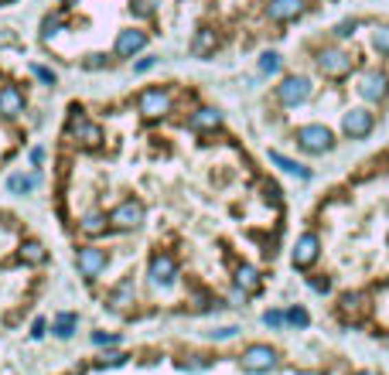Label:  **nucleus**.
Instances as JSON below:
<instances>
[{"label":"nucleus","instance_id":"f257e3e1","mask_svg":"<svg viewBox=\"0 0 389 375\" xmlns=\"http://www.w3.org/2000/svg\"><path fill=\"white\" fill-rule=\"evenodd\" d=\"M297 144L304 150H311V154H328L335 147V133L328 126H321V123H311V126H300L297 130Z\"/></svg>","mask_w":389,"mask_h":375},{"label":"nucleus","instance_id":"f03ea898","mask_svg":"<svg viewBox=\"0 0 389 375\" xmlns=\"http://www.w3.org/2000/svg\"><path fill=\"white\" fill-rule=\"evenodd\" d=\"M137 109H140V116L144 120H161L164 113H171V93L168 89H144V93L137 95Z\"/></svg>","mask_w":389,"mask_h":375},{"label":"nucleus","instance_id":"7ed1b4c3","mask_svg":"<svg viewBox=\"0 0 389 375\" xmlns=\"http://www.w3.org/2000/svg\"><path fill=\"white\" fill-rule=\"evenodd\" d=\"M140 222H144V205H140L137 198H126V201H120V205L109 212V225H113V229H120V232L137 229Z\"/></svg>","mask_w":389,"mask_h":375},{"label":"nucleus","instance_id":"20e7f679","mask_svg":"<svg viewBox=\"0 0 389 375\" xmlns=\"http://www.w3.org/2000/svg\"><path fill=\"white\" fill-rule=\"evenodd\" d=\"M239 365H243L246 372H256V375L270 372V369H277V352H274L270 345H253V348L243 352Z\"/></svg>","mask_w":389,"mask_h":375},{"label":"nucleus","instance_id":"39448f33","mask_svg":"<svg viewBox=\"0 0 389 375\" xmlns=\"http://www.w3.org/2000/svg\"><path fill=\"white\" fill-rule=\"evenodd\" d=\"M318 69L328 79H345L352 72V58L345 52H338V48H324V52H318Z\"/></svg>","mask_w":389,"mask_h":375},{"label":"nucleus","instance_id":"423d86ee","mask_svg":"<svg viewBox=\"0 0 389 375\" xmlns=\"http://www.w3.org/2000/svg\"><path fill=\"white\" fill-rule=\"evenodd\" d=\"M311 79H304V76H287L280 86H277V95H280V102L284 106H300V102H307L311 99Z\"/></svg>","mask_w":389,"mask_h":375},{"label":"nucleus","instance_id":"0eeeda50","mask_svg":"<svg viewBox=\"0 0 389 375\" xmlns=\"http://www.w3.org/2000/svg\"><path fill=\"white\" fill-rule=\"evenodd\" d=\"M147 277L154 286H171L175 277H178V263H175V256L171 253H157V256H151V270H147Z\"/></svg>","mask_w":389,"mask_h":375},{"label":"nucleus","instance_id":"6e6552de","mask_svg":"<svg viewBox=\"0 0 389 375\" xmlns=\"http://www.w3.org/2000/svg\"><path fill=\"white\" fill-rule=\"evenodd\" d=\"M76 266H79V273H82L86 280H96L99 273L106 270V249H96V246H86V249H79V256H76Z\"/></svg>","mask_w":389,"mask_h":375},{"label":"nucleus","instance_id":"1a4fd4ad","mask_svg":"<svg viewBox=\"0 0 389 375\" xmlns=\"http://www.w3.org/2000/svg\"><path fill=\"white\" fill-rule=\"evenodd\" d=\"M72 137H76V144H82L86 150H96L99 144H102V130H99L96 123H89L86 116H72Z\"/></svg>","mask_w":389,"mask_h":375},{"label":"nucleus","instance_id":"9d476101","mask_svg":"<svg viewBox=\"0 0 389 375\" xmlns=\"http://www.w3.org/2000/svg\"><path fill=\"white\" fill-rule=\"evenodd\" d=\"M359 93L366 102H383L389 93V79L386 72H366L362 76V82H359Z\"/></svg>","mask_w":389,"mask_h":375},{"label":"nucleus","instance_id":"9b49d317","mask_svg":"<svg viewBox=\"0 0 389 375\" xmlns=\"http://www.w3.org/2000/svg\"><path fill=\"white\" fill-rule=\"evenodd\" d=\"M304 10H307V3H304V0H270V3H267V17H270V21H277V24L297 21Z\"/></svg>","mask_w":389,"mask_h":375},{"label":"nucleus","instance_id":"f8f14e48","mask_svg":"<svg viewBox=\"0 0 389 375\" xmlns=\"http://www.w3.org/2000/svg\"><path fill=\"white\" fill-rule=\"evenodd\" d=\"M144 45H147V34L137 31V27H130V31H120V34H116L113 52H116L120 58H133L137 52H144Z\"/></svg>","mask_w":389,"mask_h":375},{"label":"nucleus","instance_id":"ddd939ff","mask_svg":"<svg viewBox=\"0 0 389 375\" xmlns=\"http://www.w3.org/2000/svg\"><path fill=\"white\" fill-rule=\"evenodd\" d=\"M318 249H321L318 236H314V232H304V236L297 239V246H293V266H297V270H307V266L318 260Z\"/></svg>","mask_w":389,"mask_h":375},{"label":"nucleus","instance_id":"4468645a","mask_svg":"<svg viewBox=\"0 0 389 375\" xmlns=\"http://www.w3.org/2000/svg\"><path fill=\"white\" fill-rule=\"evenodd\" d=\"M342 130H345V137H366L369 130H373V113H366V109H348L345 116H342Z\"/></svg>","mask_w":389,"mask_h":375},{"label":"nucleus","instance_id":"2eb2a0df","mask_svg":"<svg viewBox=\"0 0 389 375\" xmlns=\"http://www.w3.org/2000/svg\"><path fill=\"white\" fill-rule=\"evenodd\" d=\"M24 113V93L17 86H3L0 89V116H17Z\"/></svg>","mask_w":389,"mask_h":375},{"label":"nucleus","instance_id":"dca6fc26","mask_svg":"<svg viewBox=\"0 0 389 375\" xmlns=\"http://www.w3.org/2000/svg\"><path fill=\"white\" fill-rule=\"evenodd\" d=\"M219 126H222V113L212 109V106H201L192 116V130H198V133H208V130H219Z\"/></svg>","mask_w":389,"mask_h":375},{"label":"nucleus","instance_id":"f3484780","mask_svg":"<svg viewBox=\"0 0 389 375\" xmlns=\"http://www.w3.org/2000/svg\"><path fill=\"white\" fill-rule=\"evenodd\" d=\"M270 161H274L280 171H287V174H293V178H300V181H307V178H311V171H307L304 164H297V161L284 157V154H277V150H270Z\"/></svg>","mask_w":389,"mask_h":375},{"label":"nucleus","instance_id":"a211bd4d","mask_svg":"<svg viewBox=\"0 0 389 375\" xmlns=\"http://www.w3.org/2000/svg\"><path fill=\"white\" fill-rule=\"evenodd\" d=\"M215 45H219L215 31L201 27V31L194 34V41H192V55H212V52H215Z\"/></svg>","mask_w":389,"mask_h":375},{"label":"nucleus","instance_id":"6ab92c4d","mask_svg":"<svg viewBox=\"0 0 389 375\" xmlns=\"http://www.w3.org/2000/svg\"><path fill=\"white\" fill-rule=\"evenodd\" d=\"M236 286H239L243 293H256V290H260V273H256L253 266H239V270H236Z\"/></svg>","mask_w":389,"mask_h":375},{"label":"nucleus","instance_id":"aec40b11","mask_svg":"<svg viewBox=\"0 0 389 375\" xmlns=\"http://www.w3.org/2000/svg\"><path fill=\"white\" fill-rule=\"evenodd\" d=\"M21 263L41 266V263H45V246H41V242H24V246H21Z\"/></svg>","mask_w":389,"mask_h":375},{"label":"nucleus","instance_id":"412c9836","mask_svg":"<svg viewBox=\"0 0 389 375\" xmlns=\"http://www.w3.org/2000/svg\"><path fill=\"white\" fill-rule=\"evenodd\" d=\"M34 185H38V174H14V178L7 181V188H10L14 194H24V191H31Z\"/></svg>","mask_w":389,"mask_h":375},{"label":"nucleus","instance_id":"4be33fe9","mask_svg":"<svg viewBox=\"0 0 389 375\" xmlns=\"http://www.w3.org/2000/svg\"><path fill=\"white\" fill-rule=\"evenodd\" d=\"M106 229V215H99V212H89L86 218H82V232L86 236H99Z\"/></svg>","mask_w":389,"mask_h":375},{"label":"nucleus","instance_id":"5701e85b","mask_svg":"<svg viewBox=\"0 0 389 375\" xmlns=\"http://www.w3.org/2000/svg\"><path fill=\"white\" fill-rule=\"evenodd\" d=\"M52 331H55V338H72V331H76V314H62Z\"/></svg>","mask_w":389,"mask_h":375},{"label":"nucleus","instance_id":"b1692460","mask_svg":"<svg viewBox=\"0 0 389 375\" xmlns=\"http://www.w3.org/2000/svg\"><path fill=\"white\" fill-rule=\"evenodd\" d=\"M154 10H157V0H130L133 17H154Z\"/></svg>","mask_w":389,"mask_h":375},{"label":"nucleus","instance_id":"393cba45","mask_svg":"<svg viewBox=\"0 0 389 375\" xmlns=\"http://www.w3.org/2000/svg\"><path fill=\"white\" fill-rule=\"evenodd\" d=\"M130 293H133V280H123L116 290H113V300H109V304L120 310V307H126V297H130Z\"/></svg>","mask_w":389,"mask_h":375},{"label":"nucleus","instance_id":"a878e982","mask_svg":"<svg viewBox=\"0 0 389 375\" xmlns=\"http://www.w3.org/2000/svg\"><path fill=\"white\" fill-rule=\"evenodd\" d=\"M373 48L383 52V55H389V24H383V27L373 31Z\"/></svg>","mask_w":389,"mask_h":375},{"label":"nucleus","instance_id":"bb28decb","mask_svg":"<svg viewBox=\"0 0 389 375\" xmlns=\"http://www.w3.org/2000/svg\"><path fill=\"white\" fill-rule=\"evenodd\" d=\"M277 69H280V55H277V52H263V55H260V72L274 76Z\"/></svg>","mask_w":389,"mask_h":375},{"label":"nucleus","instance_id":"cd10ccee","mask_svg":"<svg viewBox=\"0 0 389 375\" xmlns=\"http://www.w3.org/2000/svg\"><path fill=\"white\" fill-rule=\"evenodd\" d=\"M287 321L297 324V328H307V310H304V307H291V310H287Z\"/></svg>","mask_w":389,"mask_h":375},{"label":"nucleus","instance_id":"c85d7f7f","mask_svg":"<svg viewBox=\"0 0 389 375\" xmlns=\"http://www.w3.org/2000/svg\"><path fill=\"white\" fill-rule=\"evenodd\" d=\"M263 321H267L270 328H280V324L287 321V314H280V310H267V314H263Z\"/></svg>","mask_w":389,"mask_h":375},{"label":"nucleus","instance_id":"c756f323","mask_svg":"<svg viewBox=\"0 0 389 375\" xmlns=\"http://www.w3.org/2000/svg\"><path fill=\"white\" fill-rule=\"evenodd\" d=\"M58 27H62V17H58V14H55V17H45V38H48V34H55Z\"/></svg>","mask_w":389,"mask_h":375},{"label":"nucleus","instance_id":"7c9ffc66","mask_svg":"<svg viewBox=\"0 0 389 375\" xmlns=\"http://www.w3.org/2000/svg\"><path fill=\"white\" fill-rule=\"evenodd\" d=\"M34 76H38L41 82H48V86H55V72H48V69H41V65H34Z\"/></svg>","mask_w":389,"mask_h":375},{"label":"nucleus","instance_id":"2f4dec72","mask_svg":"<svg viewBox=\"0 0 389 375\" xmlns=\"http://www.w3.org/2000/svg\"><path fill=\"white\" fill-rule=\"evenodd\" d=\"M102 65H106V55H86V69H102Z\"/></svg>","mask_w":389,"mask_h":375},{"label":"nucleus","instance_id":"473e14b6","mask_svg":"<svg viewBox=\"0 0 389 375\" xmlns=\"http://www.w3.org/2000/svg\"><path fill=\"white\" fill-rule=\"evenodd\" d=\"M352 27H355V21H342V24L335 27V34H338V38H348V34H352Z\"/></svg>","mask_w":389,"mask_h":375},{"label":"nucleus","instance_id":"72a5a7b5","mask_svg":"<svg viewBox=\"0 0 389 375\" xmlns=\"http://www.w3.org/2000/svg\"><path fill=\"white\" fill-rule=\"evenodd\" d=\"M96 345H116V334H93Z\"/></svg>","mask_w":389,"mask_h":375},{"label":"nucleus","instance_id":"f704fd0d","mask_svg":"<svg viewBox=\"0 0 389 375\" xmlns=\"http://www.w3.org/2000/svg\"><path fill=\"white\" fill-rule=\"evenodd\" d=\"M123 359H126V355H106V359H102V369H106V365H120Z\"/></svg>","mask_w":389,"mask_h":375},{"label":"nucleus","instance_id":"c9c22d12","mask_svg":"<svg viewBox=\"0 0 389 375\" xmlns=\"http://www.w3.org/2000/svg\"><path fill=\"white\" fill-rule=\"evenodd\" d=\"M45 334V321H34V328H31V338H41Z\"/></svg>","mask_w":389,"mask_h":375},{"label":"nucleus","instance_id":"e433bc0d","mask_svg":"<svg viewBox=\"0 0 389 375\" xmlns=\"http://www.w3.org/2000/svg\"><path fill=\"white\" fill-rule=\"evenodd\" d=\"M236 328H222V331H212V338H232Z\"/></svg>","mask_w":389,"mask_h":375},{"label":"nucleus","instance_id":"4c0bfd02","mask_svg":"<svg viewBox=\"0 0 389 375\" xmlns=\"http://www.w3.org/2000/svg\"><path fill=\"white\" fill-rule=\"evenodd\" d=\"M154 62H157V58H144V62H140V65H137V72H147V69H151V65H154Z\"/></svg>","mask_w":389,"mask_h":375},{"label":"nucleus","instance_id":"58836bf2","mask_svg":"<svg viewBox=\"0 0 389 375\" xmlns=\"http://www.w3.org/2000/svg\"><path fill=\"white\" fill-rule=\"evenodd\" d=\"M62 3H65V7H72V3H79V0H62Z\"/></svg>","mask_w":389,"mask_h":375},{"label":"nucleus","instance_id":"ea45409f","mask_svg":"<svg viewBox=\"0 0 389 375\" xmlns=\"http://www.w3.org/2000/svg\"><path fill=\"white\" fill-rule=\"evenodd\" d=\"M359 375H379V372H359Z\"/></svg>","mask_w":389,"mask_h":375}]
</instances>
